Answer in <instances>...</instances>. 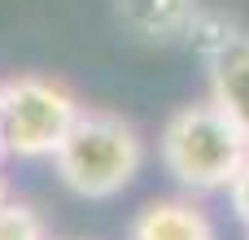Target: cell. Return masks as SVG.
I'll return each mask as SVG.
<instances>
[{"label":"cell","instance_id":"52a82bcc","mask_svg":"<svg viewBox=\"0 0 249 240\" xmlns=\"http://www.w3.org/2000/svg\"><path fill=\"white\" fill-rule=\"evenodd\" d=\"M0 240H48V227H44L35 206L9 197L0 206Z\"/></svg>","mask_w":249,"mask_h":240},{"label":"cell","instance_id":"277c9868","mask_svg":"<svg viewBox=\"0 0 249 240\" xmlns=\"http://www.w3.org/2000/svg\"><path fill=\"white\" fill-rule=\"evenodd\" d=\"M206 66H210V101L249 131V35L223 31L206 39Z\"/></svg>","mask_w":249,"mask_h":240},{"label":"cell","instance_id":"7a4b0ae2","mask_svg":"<svg viewBox=\"0 0 249 240\" xmlns=\"http://www.w3.org/2000/svg\"><path fill=\"white\" fill-rule=\"evenodd\" d=\"M53 166H57L61 188L74 192L79 201H114L144 171V140L123 114L83 105Z\"/></svg>","mask_w":249,"mask_h":240},{"label":"cell","instance_id":"5b68a950","mask_svg":"<svg viewBox=\"0 0 249 240\" xmlns=\"http://www.w3.org/2000/svg\"><path fill=\"white\" fill-rule=\"evenodd\" d=\"M127 240H219V227L193 197H153L136 210Z\"/></svg>","mask_w":249,"mask_h":240},{"label":"cell","instance_id":"3957f363","mask_svg":"<svg viewBox=\"0 0 249 240\" xmlns=\"http://www.w3.org/2000/svg\"><path fill=\"white\" fill-rule=\"evenodd\" d=\"M79 96L48 74L0 79V144L18 162H53L79 122Z\"/></svg>","mask_w":249,"mask_h":240},{"label":"cell","instance_id":"30bf717a","mask_svg":"<svg viewBox=\"0 0 249 240\" xmlns=\"http://www.w3.org/2000/svg\"><path fill=\"white\" fill-rule=\"evenodd\" d=\"M0 157H4V144H0Z\"/></svg>","mask_w":249,"mask_h":240},{"label":"cell","instance_id":"8992f818","mask_svg":"<svg viewBox=\"0 0 249 240\" xmlns=\"http://www.w3.org/2000/svg\"><path fill=\"white\" fill-rule=\"evenodd\" d=\"M118 17L140 39H179L197 31V0H118Z\"/></svg>","mask_w":249,"mask_h":240},{"label":"cell","instance_id":"ba28073f","mask_svg":"<svg viewBox=\"0 0 249 240\" xmlns=\"http://www.w3.org/2000/svg\"><path fill=\"white\" fill-rule=\"evenodd\" d=\"M228 197H232V210H236V219H241V227L249 232V157H245V166H241V175L232 179V188H228Z\"/></svg>","mask_w":249,"mask_h":240},{"label":"cell","instance_id":"6da1fadb","mask_svg":"<svg viewBox=\"0 0 249 240\" xmlns=\"http://www.w3.org/2000/svg\"><path fill=\"white\" fill-rule=\"evenodd\" d=\"M158 157L184 192H228L249 157V131L214 101H193L166 118Z\"/></svg>","mask_w":249,"mask_h":240},{"label":"cell","instance_id":"9c48e42d","mask_svg":"<svg viewBox=\"0 0 249 240\" xmlns=\"http://www.w3.org/2000/svg\"><path fill=\"white\" fill-rule=\"evenodd\" d=\"M9 201V184H4V175H0V206Z\"/></svg>","mask_w":249,"mask_h":240}]
</instances>
